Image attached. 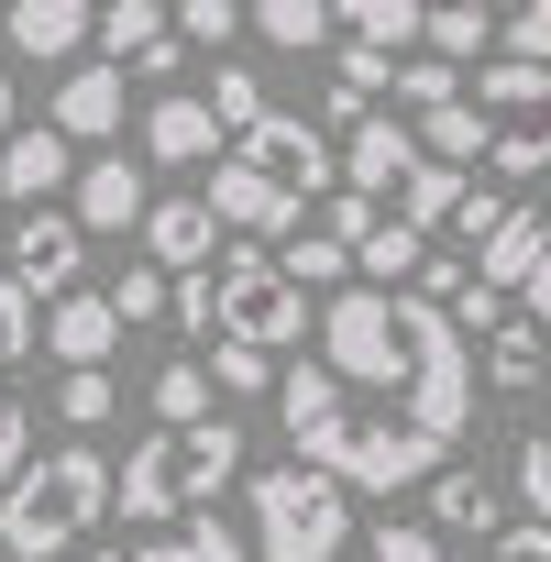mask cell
<instances>
[{
  "instance_id": "27",
  "label": "cell",
  "mask_w": 551,
  "mask_h": 562,
  "mask_svg": "<svg viewBox=\"0 0 551 562\" xmlns=\"http://www.w3.org/2000/svg\"><path fill=\"white\" fill-rule=\"evenodd\" d=\"M276 276H288V288H310V299H331V288H353V254H342L331 232H299L288 254H276Z\"/></svg>"
},
{
  "instance_id": "37",
  "label": "cell",
  "mask_w": 551,
  "mask_h": 562,
  "mask_svg": "<svg viewBox=\"0 0 551 562\" xmlns=\"http://www.w3.org/2000/svg\"><path fill=\"white\" fill-rule=\"evenodd\" d=\"M496 45H507L518 67H551V0H518V12L496 23Z\"/></svg>"
},
{
  "instance_id": "10",
  "label": "cell",
  "mask_w": 551,
  "mask_h": 562,
  "mask_svg": "<svg viewBox=\"0 0 551 562\" xmlns=\"http://www.w3.org/2000/svg\"><path fill=\"white\" fill-rule=\"evenodd\" d=\"M67 177H78V144L56 133V122H12L0 133V210H45V199H67Z\"/></svg>"
},
{
  "instance_id": "11",
  "label": "cell",
  "mask_w": 551,
  "mask_h": 562,
  "mask_svg": "<svg viewBox=\"0 0 551 562\" xmlns=\"http://www.w3.org/2000/svg\"><path fill=\"white\" fill-rule=\"evenodd\" d=\"M408 166H419V133H408V122H386V111H364V122L342 133V155H331V177H342L353 199H375V210L397 199V177H408Z\"/></svg>"
},
{
  "instance_id": "40",
  "label": "cell",
  "mask_w": 551,
  "mask_h": 562,
  "mask_svg": "<svg viewBox=\"0 0 551 562\" xmlns=\"http://www.w3.org/2000/svg\"><path fill=\"white\" fill-rule=\"evenodd\" d=\"M321 232H331V243L353 254V243L375 232V199H353V188H321Z\"/></svg>"
},
{
  "instance_id": "24",
  "label": "cell",
  "mask_w": 551,
  "mask_h": 562,
  "mask_svg": "<svg viewBox=\"0 0 551 562\" xmlns=\"http://www.w3.org/2000/svg\"><path fill=\"white\" fill-rule=\"evenodd\" d=\"M419 254H430V232H408V221H386V210H375V232L353 243V288H408Z\"/></svg>"
},
{
  "instance_id": "29",
  "label": "cell",
  "mask_w": 551,
  "mask_h": 562,
  "mask_svg": "<svg viewBox=\"0 0 551 562\" xmlns=\"http://www.w3.org/2000/svg\"><path fill=\"white\" fill-rule=\"evenodd\" d=\"M386 100H397V111H441V100H463V67H441V56H397V67H386Z\"/></svg>"
},
{
  "instance_id": "21",
  "label": "cell",
  "mask_w": 551,
  "mask_h": 562,
  "mask_svg": "<svg viewBox=\"0 0 551 562\" xmlns=\"http://www.w3.org/2000/svg\"><path fill=\"white\" fill-rule=\"evenodd\" d=\"M430 485V529L441 540H496L507 518H496V485L485 474H463V463H441V474H419Z\"/></svg>"
},
{
  "instance_id": "3",
  "label": "cell",
  "mask_w": 551,
  "mask_h": 562,
  "mask_svg": "<svg viewBox=\"0 0 551 562\" xmlns=\"http://www.w3.org/2000/svg\"><path fill=\"white\" fill-rule=\"evenodd\" d=\"M221 485H243V430L210 408V419L144 430V441L122 452V474H111V507H122V518H188V507H210Z\"/></svg>"
},
{
  "instance_id": "25",
  "label": "cell",
  "mask_w": 551,
  "mask_h": 562,
  "mask_svg": "<svg viewBox=\"0 0 551 562\" xmlns=\"http://www.w3.org/2000/svg\"><path fill=\"white\" fill-rule=\"evenodd\" d=\"M452 199H463V166H430V155H419V166L397 177V210H386V221H408V232H441V221H452Z\"/></svg>"
},
{
  "instance_id": "8",
  "label": "cell",
  "mask_w": 551,
  "mask_h": 562,
  "mask_svg": "<svg viewBox=\"0 0 551 562\" xmlns=\"http://www.w3.org/2000/svg\"><path fill=\"white\" fill-rule=\"evenodd\" d=\"M221 155H232V166H254L276 199H299V210L331 188V133H321V122H299V111H254Z\"/></svg>"
},
{
  "instance_id": "46",
  "label": "cell",
  "mask_w": 551,
  "mask_h": 562,
  "mask_svg": "<svg viewBox=\"0 0 551 562\" xmlns=\"http://www.w3.org/2000/svg\"><path fill=\"white\" fill-rule=\"evenodd\" d=\"M507 310H518V321H540V331H551V243H540V265H529V276H518V299H507Z\"/></svg>"
},
{
  "instance_id": "35",
  "label": "cell",
  "mask_w": 551,
  "mask_h": 562,
  "mask_svg": "<svg viewBox=\"0 0 551 562\" xmlns=\"http://www.w3.org/2000/svg\"><path fill=\"white\" fill-rule=\"evenodd\" d=\"M144 397H155V419H210V375H199V353H177Z\"/></svg>"
},
{
  "instance_id": "5",
  "label": "cell",
  "mask_w": 551,
  "mask_h": 562,
  "mask_svg": "<svg viewBox=\"0 0 551 562\" xmlns=\"http://www.w3.org/2000/svg\"><path fill=\"white\" fill-rule=\"evenodd\" d=\"M243 507H254V562H342V540H353V485H331L321 463H265V474H243Z\"/></svg>"
},
{
  "instance_id": "43",
  "label": "cell",
  "mask_w": 551,
  "mask_h": 562,
  "mask_svg": "<svg viewBox=\"0 0 551 562\" xmlns=\"http://www.w3.org/2000/svg\"><path fill=\"white\" fill-rule=\"evenodd\" d=\"M496 221H507V199H496V188H474V177H463V199H452V232H463V254H474V243H485V232H496Z\"/></svg>"
},
{
  "instance_id": "49",
  "label": "cell",
  "mask_w": 551,
  "mask_h": 562,
  "mask_svg": "<svg viewBox=\"0 0 551 562\" xmlns=\"http://www.w3.org/2000/svg\"><path fill=\"white\" fill-rule=\"evenodd\" d=\"M0 243H12V210H0Z\"/></svg>"
},
{
  "instance_id": "41",
  "label": "cell",
  "mask_w": 551,
  "mask_h": 562,
  "mask_svg": "<svg viewBox=\"0 0 551 562\" xmlns=\"http://www.w3.org/2000/svg\"><path fill=\"white\" fill-rule=\"evenodd\" d=\"M518 496H529V518L551 529V430H529V441H518Z\"/></svg>"
},
{
  "instance_id": "47",
  "label": "cell",
  "mask_w": 551,
  "mask_h": 562,
  "mask_svg": "<svg viewBox=\"0 0 551 562\" xmlns=\"http://www.w3.org/2000/svg\"><path fill=\"white\" fill-rule=\"evenodd\" d=\"M111 562H199V551H188V529H177V540H133V551H111Z\"/></svg>"
},
{
  "instance_id": "44",
  "label": "cell",
  "mask_w": 551,
  "mask_h": 562,
  "mask_svg": "<svg viewBox=\"0 0 551 562\" xmlns=\"http://www.w3.org/2000/svg\"><path fill=\"white\" fill-rule=\"evenodd\" d=\"M34 463V419H23V397H0V485H12Z\"/></svg>"
},
{
  "instance_id": "39",
  "label": "cell",
  "mask_w": 551,
  "mask_h": 562,
  "mask_svg": "<svg viewBox=\"0 0 551 562\" xmlns=\"http://www.w3.org/2000/svg\"><path fill=\"white\" fill-rule=\"evenodd\" d=\"M12 364H34V299L0 276V375H12Z\"/></svg>"
},
{
  "instance_id": "13",
  "label": "cell",
  "mask_w": 551,
  "mask_h": 562,
  "mask_svg": "<svg viewBox=\"0 0 551 562\" xmlns=\"http://www.w3.org/2000/svg\"><path fill=\"white\" fill-rule=\"evenodd\" d=\"M34 353H56V364H111V353H122V321H111V299H100V288H67V299H45V310H34Z\"/></svg>"
},
{
  "instance_id": "1",
  "label": "cell",
  "mask_w": 551,
  "mask_h": 562,
  "mask_svg": "<svg viewBox=\"0 0 551 562\" xmlns=\"http://www.w3.org/2000/svg\"><path fill=\"white\" fill-rule=\"evenodd\" d=\"M310 331H321V375L353 386L364 408L430 430L441 452L474 430V342L419 288H331L310 310Z\"/></svg>"
},
{
  "instance_id": "15",
  "label": "cell",
  "mask_w": 551,
  "mask_h": 562,
  "mask_svg": "<svg viewBox=\"0 0 551 562\" xmlns=\"http://www.w3.org/2000/svg\"><path fill=\"white\" fill-rule=\"evenodd\" d=\"M144 265H166V276H188V265H210L221 254V221H210V199H144Z\"/></svg>"
},
{
  "instance_id": "45",
  "label": "cell",
  "mask_w": 551,
  "mask_h": 562,
  "mask_svg": "<svg viewBox=\"0 0 551 562\" xmlns=\"http://www.w3.org/2000/svg\"><path fill=\"white\" fill-rule=\"evenodd\" d=\"M485 562H551V529H540V518H518V529H496V540H485Z\"/></svg>"
},
{
  "instance_id": "50",
  "label": "cell",
  "mask_w": 551,
  "mask_h": 562,
  "mask_svg": "<svg viewBox=\"0 0 551 562\" xmlns=\"http://www.w3.org/2000/svg\"><path fill=\"white\" fill-rule=\"evenodd\" d=\"M485 12H496V0H485Z\"/></svg>"
},
{
  "instance_id": "23",
  "label": "cell",
  "mask_w": 551,
  "mask_h": 562,
  "mask_svg": "<svg viewBox=\"0 0 551 562\" xmlns=\"http://www.w3.org/2000/svg\"><path fill=\"white\" fill-rule=\"evenodd\" d=\"M540 375H551V331H540V321H518V310H507V321H496V331H485V386H507V397H529V386H540Z\"/></svg>"
},
{
  "instance_id": "42",
  "label": "cell",
  "mask_w": 551,
  "mask_h": 562,
  "mask_svg": "<svg viewBox=\"0 0 551 562\" xmlns=\"http://www.w3.org/2000/svg\"><path fill=\"white\" fill-rule=\"evenodd\" d=\"M386 67H397L386 45H364V34H342V89H353V100H375V89H386Z\"/></svg>"
},
{
  "instance_id": "22",
  "label": "cell",
  "mask_w": 551,
  "mask_h": 562,
  "mask_svg": "<svg viewBox=\"0 0 551 562\" xmlns=\"http://www.w3.org/2000/svg\"><path fill=\"white\" fill-rule=\"evenodd\" d=\"M485 45H496V12H485V0H419V56L474 67Z\"/></svg>"
},
{
  "instance_id": "12",
  "label": "cell",
  "mask_w": 551,
  "mask_h": 562,
  "mask_svg": "<svg viewBox=\"0 0 551 562\" xmlns=\"http://www.w3.org/2000/svg\"><path fill=\"white\" fill-rule=\"evenodd\" d=\"M89 34H100V56L133 67V78H177V56H188V45L166 34V0H100Z\"/></svg>"
},
{
  "instance_id": "14",
  "label": "cell",
  "mask_w": 551,
  "mask_h": 562,
  "mask_svg": "<svg viewBox=\"0 0 551 562\" xmlns=\"http://www.w3.org/2000/svg\"><path fill=\"white\" fill-rule=\"evenodd\" d=\"M144 199H155V188H144L133 155H89V166L67 177V221H78V232H133Z\"/></svg>"
},
{
  "instance_id": "32",
  "label": "cell",
  "mask_w": 551,
  "mask_h": 562,
  "mask_svg": "<svg viewBox=\"0 0 551 562\" xmlns=\"http://www.w3.org/2000/svg\"><path fill=\"white\" fill-rule=\"evenodd\" d=\"M100 299H111V321H122V331H144V321H166V265H122V276H111Z\"/></svg>"
},
{
  "instance_id": "26",
  "label": "cell",
  "mask_w": 551,
  "mask_h": 562,
  "mask_svg": "<svg viewBox=\"0 0 551 562\" xmlns=\"http://www.w3.org/2000/svg\"><path fill=\"white\" fill-rule=\"evenodd\" d=\"M265 45H288V56H310V45H331V0H254L243 12Z\"/></svg>"
},
{
  "instance_id": "6",
  "label": "cell",
  "mask_w": 551,
  "mask_h": 562,
  "mask_svg": "<svg viewBox=\"0 0 551 562\" xmlns=\"http://www.w3.org/2000/svg\"><path fill=\"white\" fill-rule=\"evenodd\" d=\"M463 111H474V166H496V177H551V67L485 56V67L463 78Z\"/></svg>"
},
{
  "instance_id": "33",
  "label": "cell",
  "mask_w": 551,
  "mask_h": 562,
  "mask_svg": "<svg viewBox=\"0 0 551 562\" xmlns=\"http://www.w3.org/2000/svg\"><path fill=\"white\" fill-rule=\"evenodd\" d=\"M408 133H419V155H430V166H474V111H463V100H441V111H419Z\"/></svg>"
},
{
  "instance_id": "7",
  "label": "cell",
  "mask_w": 551,
  "mask_h": 562,
  "mask_svg": "<svg viewBox=\"0 0 551 562\" xmlns=\"http://www.w3.org/2000/svg\"><path fill=\"white\" fill-rule=\"evenodd\" d=\"M210 331H221V342H254V353H288V342L310 331V288H288L276 254L243 243V254L210 265Z\"/></svg>"
},
{
  "instance_id": "48",
  "label": "cell",
  "mask_w": 551,
  "mask_h": 562,
  "mask_svg": "<svg viewBox=\"0 0 551 562\" xmlns=\"http://www.w3.org/2000/svg\"><path fill=\"white\" fill-rule=\"evenodd\" d=\"M0 133H12V78H0Z\"/></svg>"
},
{
  "instance_id": "38",
  "label": "cell",
  "mask_w": 551,
  "mask_h": 562,
  "mask_svg": "<svg viewBox=\"0 0 551 562\" xmlns=\"http://www.w3.org/2000/svg\"><path fill=\"white\" fill-rule=\"evenodd\" d=\"M364 551H375V562H441V529H430V518H375Z\"/></svg>"
},
{
  "instance_id": "17",
  "label": "cell",
  "mask_w": 551,
  "mask_h": 562,
  "mask_svg": "<svg viewBox=\"0 0 551 562\" xmlns=\"http://www.w3.org/2000/svg\"><path fill=\"white\" fill-rule=\"evenodd\" d=\"M540 243H551V210H529V199H507V221L474 243V288H496V299H518V276L540 265Z\"/></svg>"
},
{
  "instance_id": "4",
  "label": "cell",
  "mask_w": 551,
  "mask_h": 562,
  "mask_svg": "<svg viewBox=\"0 0 551 562\" xmlns=\"http://www.w3.org/2000/svg\"><path fill=\"white\" fill-rule=\"evenodd\" d=\"M100 507H111V463L89 441H67V452H45V463H23L0 485V551L12 562H56V551H78L100 529Z\"/></svg>"
},
{
  "instance_id": "28",
  "label": "cell",
  "mask_w": 551,
  "mask_h": 562,
  "mask_svg": "<svg viewBox=\"0 0 551 562\" xmlns=\"http://www.w3.org/2000/svg\"><path fill=\"white\" fill-rule=\"evenodd\" d=\"M331 34H364V45H419V0H331Z\"/></svg>"
},
{
  "instance_id": "19",
  "label": "cell",
  "mask_w": 551,
  "mask_h": 562,
  "mask_svg": "<svg viewBox=\"0 0 551 562\" xmlns=\"http://www.w3.org/2000/svg\"><path fill=\"white\" fill-rule=\"evenodd\" d=\"M144 155H155V166H210V155H221V122H210V100L166 89V100L144 111Z\"/></svg>"
},
{
  "instance_id": "20",
  "label": "cell",
  "mask_w": 551,
  "mask_h": 562,
  "mask_svg": "<svg viewBox=\"0 0 551 562\" xmlns=\"http://www.w3.org/2000/svg\"><path fill=\"white\" fill-rule=\"evenodd\" d=\"M56 133H67V144H111V133H122V67H111V56L56 89Z\"/></svg>"
},
{
  "instance_id": "18",
  "label": "cell",
  "mask_w": 551,
  "mask_h": 562,
  "mask_svg": "<svg viewBox=\"0 0 551 562\" xmlns=\"http://www.w3.org/2000/svg\"><path fill=\"white\" fill-rule=\"evenodd\" d=\"M89 12H100V0H12V12H0V34H12V56L56 67V56L89 45Z\"/></svg>"
},
{
  "instance_id": "16",
  "label": "cell",
  "mask_w": 551,
  "mask_h": 562,
  "mask_svg": "<svg viewBox=\"0 0 551 562\" xmlns=\"http://www.w3.org/2000/svg\"><path fill=\"white\" fill-rule=\"evenodd\" d=\"M199 199H210L221 232H299V199H276V188H265L254 166H232V155H210V188H199Z\"/></svg>"
},
{
  "instance_id": "34",
  "label": "cell",
  "mask_w": 551,
  "mask_h": 562,
  "mask_svg": "<svg viewBox=\"0 0 551 562\" xmlns=\"http://www.w3.org/2000/svg\"><path fill=\"white\" fill-rule=\"evenodd\" d=\"M254 111H265V78H254V67H210V122H221V144H232Z\"/></svg>"
},
{
  "instance_id": "9",
  "label": "cell",
  "mask_w": 551,
  "mask_h": 562,
  "mask_svg": "<svg viewBox=\"0 0 551 562\" xmlns=\"http://www.w3.org/2000/svg\"><path fill=\"white\" fill-rule=\"evenodd\" d=\"M78 265H89V232H78V221H67L56 199H45L34 221H12V243H0V276H12V288H23L34 310L78 288Z\"/></svg>"
},
{
  "instance_id": "30",
  "label": "cell",
  "mask_w": 551,
  "mask_h": 562,
  "mask_svg": "<svg viewBox=\"0 0 551 562\" xmlns=\"http://www.w3.org/2000/svg\"><path fill=\"white\" fill-rule=\"evenodd\" d=\"M199 375H210L221 397H265V386H276V353H254V342H221V331H210V364H199Z\"/></svg>"
},
{
  "instance_id": "2",
  "label": "cell",
  "mask_w": 551,
  "mask_h": 562,
  "mask_svg": "<svg viewBox=\"0 0 551 562\" xmlns=\"http://www.w3.org/2000/svg\"><path fill=\"white\" fill-rule=\"evenodd\" d=\"M276 419H288L299 463H321L331 485H375V496H397V485H419V474H441V463H452L430 430H408V419L364 408L353 386H331V375H321V353L276 375Z\"/></svg>"
},
{
  "instance_id": "36",
  "label": "cell",
  "mask_w": 551,
  "mask_h": 562,
  "mask_svg": "<svg viewBox=\"0 0 551 562\" xmlns=\"http://www.w3.org/2000/svg\"><path fill=\"white\" fill-rule=\"evenodd\" d=\"M166 34H177V45H232V34H243V0H177Z\"/></svg>"
},
{
  "instance_id": "31",
  "label": "cell",
  "mask_w": 551,
  "mask_h": 562,
  "mask_svg": "<svg viewBox=\"0 0 551 562\" xmlns=\"http://www.w3.org/2000/svg\"><path fill=\"white\" fill-rule=\"evenodd\" d=\"M122 408V386H111V364H67V386H56V419L67 430H100Z\"/></svg>"
}]
</instances>
